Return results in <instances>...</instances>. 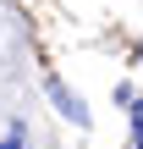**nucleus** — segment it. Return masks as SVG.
I'll return each instance as SVG.
<instances>
[{
  "mask_svg": "<svg viewBox=\"0 0 143 149\" xmlns=\"http://www.w3.org/2000/svg\"><path fill=\"white\" fill-rule=\"evenodd\" d=\"M132 144L143 149V100H138V111H132Z\"/></svg>",
  "mask_w": 143,
  "mask_h": 149,
  "instance_id": "f257e3e1",
  "label": "nucleus"
},
{
  "mask_svg": "<svg viewBox=\"0 0 143 149\" xmlns=\"http://www.w3.org/2000/svg\"><path fill=\"white\" fill-rule=\"evenodd\" d=\"M0 149H22V127H11V133L0 138Z\"/></svg>",
  "mask_w": 143,
  "mask_h": 149,
  "instance_id": "f03ea898",
  "label": "nucleus"
}]
</instances>
